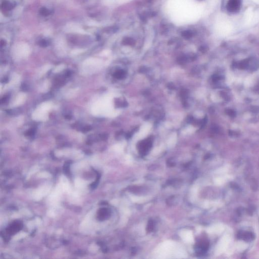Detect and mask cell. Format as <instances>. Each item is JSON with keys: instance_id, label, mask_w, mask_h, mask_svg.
Instances as JSON below:
<instances>
[{"instance_id": "obj_1", "label": "cell", "mask_w": 259, "mask_h": 259, "mask_svg": "<svg viewBox=\"0 0 259 259\" xmlns=\"http://www.w3.org/2000/svg\"><path fill=\"white\" fill-rule=\"evenodd\" d=\"M241 0H229L227 5V9L229 12L235 13L240 10Z\"/></svg>"}, {"instance_id": "obj_3", "label": "cell", "mask_w": 259, "mask_h": 259, "mask_svg": "<svg viewBox=\"0 0 259 259\" xmlns=\"http://www.w3.org/2000/svg\"><path fill=\"white\" fill-rule=\"evenodd\" d=\"M154 223L153 220H150L147 224V231L148 232H150L154 230Z\"/></svg>"}, {"instance_id": "obj_2", "label": "cell", "mask_w": 259, "mask_h": 259, "mask_svg": "<svg viewBox=\"0 0 259 259\" xmlns=\"http://www.w3.org/2000/svg\"><path fill=\"white\" fill-rule=\"evenodd\" d=\"M151 147V142L150 141H146L144 142L143 143H141L140 145L139 151L141 154L145 155L146 154L147 152L148 151Z\"/></svg>"}, {"instance_id": "obj_5", "label": "cell", "mask_w": 259, "mask_h": 259, "mask_svg": "<svg viewBox=\"0 0 259 259\" xmlns=\"http://www.w3.org/2000/svg\"><path fill=\"white\" fill-rule=\"evenodd\" d=\"M229 134L231 136H237L238 135V133L236 132L235 131H231L229 132Z\"/></svg>"}, {"instance_id": "obj_4", "label": "cell", "mask_w": 259, "mask_h": 259, "mask_svg": "<svg viewBox=\"0 0 259 259\" xmlns=\"http://www.w3.org/2000/svg\"><path fill=\"white\" fill-rule=\"evenodd\" d=\"M227 113L231 116H235V111H232L231 110H227Z\"/></svg>"}]
</instances>
